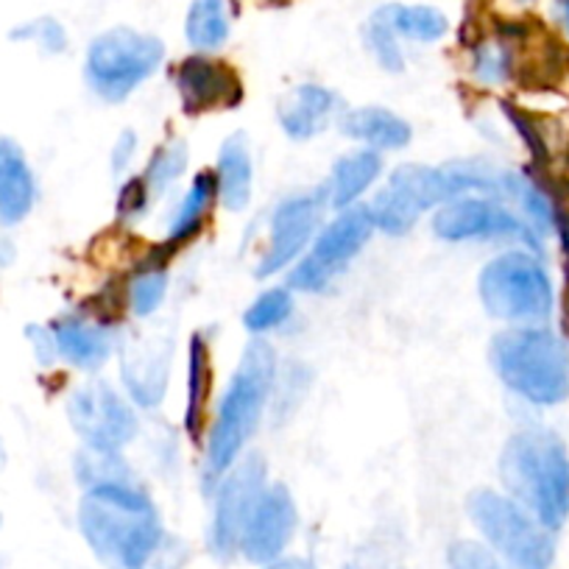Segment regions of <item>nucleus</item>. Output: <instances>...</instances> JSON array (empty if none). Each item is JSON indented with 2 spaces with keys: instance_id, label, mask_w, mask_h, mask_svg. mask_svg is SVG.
Masks as SVG:
<instances>
[{
  "instance_id": "obj_1",
  "label": "nucleus",
  "mask_w": 569,
  "mask_h": 569,
  "mask_svg": "<svg viewBox=\"0 0 569 569\" xmlns=\"http://www.w3.org/2000/svg\"><path fill=\"white\" fill-rule=\"evenodd\" d=\"M81 539L109 569H146L166 547V525L154 500L131 478L84 486L79 513Z\"/></svg>"
},
{
  "instance_id": "obj_2",
  "label": "nucleus",
  "mask_w": 569,
  "mask_h": 569,
  "mask_svg": "<svg viewBox=\"0 0 569 569\" xmlns=\"http://www.w3.org/2000/svg\"><path fill=\"white\" fill-rule=\"evenodd\" d=\"M508 179L511 171L478 160L450 166H399L369 204V216L375 229L402 238L427 210L463 196L486 193L489 199H506Z\"/></svg>"
},
{
  "instance_id": "obj_3",
  "label": "nucleus",
  "mask_w": 569,
  "mask_h": 569,
  "mask_svg": "<svg viewBox=\"0 0 569 569\" xmlns=\"http://www.w3.org/2000/svg\"><path fill=\"white\" fill-rule=\"evenodd\" d=\"M277 380V355L266 341H251L218 402V413L207 433L204 489L216 491L223 475L238 463L240 450L260 427L262 408Z\"/></svg>"
},
{
  "instance_id": "obj_4",
  "label": "nucleus",
  "mask_w": 569,
  "mask_h": 569,
  "mask_svg": "<svg viewBox=\"0 0 569 569\" xmlns=\"http://www.w3.org/2000/svg\"><path fill=\"white\" fill-rule=\"evenodd\" d=\"M500 480L508 497L558 533L569 522V450L550 430H522L500 452Z\"/></svg>"
},
{
  "instance_id": "obj_5",
  "label": "nucleus",
  "mask_w": 569,
  "mask_h": 569,
  "mask_svg": "<svg viewBox=\"0 0 569 569\" xmlns=\"http://www.w3.org/2000/svg\"><path fill=\"white\" fill-rule=\"evenodd\" d=\"M491 369L525 402L552 408L569 399V349L547 327H513L491 338Z\"/></svg>"
},
{
  "instance_id": "obj_6",
  "label": "nucleus",
  "mask_w": 569,
  "mask_h": 569,
  "mask_svg": "<svg viewBox=\"0 0 569 569\" xmlns=\"http://www.w3.org/2000/svg\"><path fill=\"white\" fill-rule=\"evenodd\" d=\"M467 513L480 533V541L511 569L556 567V533L508 495L495 489L472 491L467 500Z\"/></svg>"
},
{
  "instance_id": "obj_7",
  "label": "nucleus",
  "mask_w": 569,
  "mask_h": 569,
  "mask_svg": "<svg viewBox=\"0 0 569 569\" xmlns=\"http://www.w3.org/2000/svg\"><path fill=\"white\" fill-rule=\"evenodd\" d=\"M486 313L502 321H545L556 308V288L545 262L533 251H506L486 262L478 277Z\"/></svg>"
},
{
  "instance_id": "obj_8",
  "label": "nucleus",
  "mask_w": 569,
  "mask_h": 569,
  "mask_svg": "<svg viewBox=\"0 0 569 569\" xmlns=\"http://www.w3.org/2000/svg\"><path fill=\"white\" fill-rule=\"evenodd\" d=\"M166 62L160 37L134 29H109L87 48L84 79L101 101L120 103Z\"/></svg>"
},
{
  "instance_id": "obj_9",
  "label": "nucleus",
  "mask_w": 569,
  "mask_h": 569,
  "mask_svg": "<svg viewBox=\"0 0 569 569\" xmlns=\"http://www.w3.org/2000/svg\"><path fill=\"white\" fill-rule=\"evenodd\" d=\"M371 232H375V221L369 216V207H347L338 212L330 227L321 229L319 238L313 240L310 254L293 268L291 279H288L291 291H325L327 284L363 251Z\"/></svg>"
},
{
  "instance_id": "obj_10",
  "label": "nucleus",
  "mask_w": 569,
  "mask_h": 569,
  "mask_svg": "<svg viewBox=\"0 0 569 569\" xmlns=\"http://www.w3.org/2000/svg\"><path fill=\"white\" fill-rule=\"evenodd\" d=\"M266 486V463L260 456H246L216 486V508L207 530V547L216 561L232 563L240 558V533Z\"/></svg>"
},
{
  "instance_id": "obj_11",
  "label": "nucleus",
  "mask_w": 569,
  "mask_h": 569,
  "mask_svg": "<svg viewBox=\"0 0 569 569\" xmlns=\"http://www.w3.org/2000/svg\"><path fill=\"white\" fill-rule=\"evenodd\" d=\"M68 416L79 439L103 456H118L140 433L137 413L107 382L76 388L68 399Z\"/></svg>"
},
{
  "instance_id": "obj_12",
  "label": "nucleus",
  "mask_w": 569,
  "mask_h": 569,
  "mask_svg": "<svg viewBox=\"0 0 569 569\" xmlns=\"http://www.w3.org/2000/svg\"><path fill=\"white\" fill-rule=\"evenodd\" d=\"M436 238L447 240V243H467V240H517V243L528 246L530 251L541 249V234L517 216L489 196H463V199L450 201L441 207L433 218Z\"/></svg>"
},
{
  "instance_id": "obj_13",
  "label": "nucleus",
  "mask_w": 569,
  "mask_h": 569,
  "mask_svg": "<svg viewBox=\"0 0 569 569\" xmlns=\"http://www.w3.org/2000/svg\"><path fill=\"white\" fill-rule=\"evenodd\" d=\"M299 528L293 495L282 483L262 489L240 533V558L251 567H266L288 552Z\"/></svg>"
},
{
  "instance_id": "obj_14",
  "label": "nucleus",
  "mask_w": 569,
  "mask_h": 569,
  "mask_svg": "<svg viewBox=\"0 0 569 569\" xmlns=\"http://www.w3.org/2000/svg\"><path fill=\"white\" fill-rule=\"evenodd\" d=\"M321 207L325 204H321L319 193H302L284 199L273 210L271 229H268V249L260 257V266L254 271L257 277H273L302 254L305 246L313 240L316 227H319Z\"/></svg>"
},
{
  "instance_id": "obj_15",
  "label": "nucleus",
  "mask_w": 569,
  "mask_h": 569,
  "mask_svg": "<svg viewBox=\"0 0 569 569\" xmlns=\"http://www.w3.org/2000/svg\"><path fill=\"white\" fill-rule=\"evenodd\" d=\"M177 90L184 112L201 114L212 109H232L243 98V84L232 68L210 57H190L177 68Z\"/></svg>"
},
{
  "instance_id": "obj_16",
  "label": "nucleus",
  "mask_w": 569,
  "mask_h": 569,
  "mask_svg": "<svg viewBox=\"0 0 569 569\" xmlns=\"http://www.w3.org/2000/svg\"><path fill=\"white\" fill-rule=\"evenodd\" d=\"M338 114V96L321 84H299L279 101V126L291 140H313Z\"/></svg>"
},
{
  "instance_id": "obj_17",
  "label": "nucleus",
  "mask_w": 569,
  "mask_h": 569,
  "mask_svg": "<svg viewBox=\"0 0 569 569\" xmlns=\"http://www.w3.org/2000/svg\"><path fill=\"white\" fill-rule=\"evenodd\" d=\"M168 347L157 349L154 343H134L123 349V386L129 397L142 408H157L168 391Z\"/></svg>"
},
{
  "instance_id": "obj_18",
  "label": "nucleus",
  "mask_w": 569,
  "mask_h": 569,
  "mask_svg": "<svg viewBox=\"0 0 569 569\" xmlns=\"http://www.w3.org/2000/svg\"><path fill=\"white\" fill-rule=\"evenodd\" d=\"M53 349L62 355L68 363H73L76 369L96 371L107 363V358L112 355V332L103 325L96 321H87L81 316H64L53 325L51 330Z\"/></svg>"
},
{
  "instance_id": "obj_19",
  "label": "nucleus",
  "mask_w": 569,
  "mask_h": 569,
  "mask_svg": "<svg viewBox=\"0 0 569 569\" xmlns=\"http://www.w3.org/2000/svg\"><path fill=\"white\" fill-rule=\"evenodd\" d=\"M380 171L382 160L377 151H352L332 166L330 177L316 193H319L321 204L330 207V210H347L380 179Z\"/></svg>"
},
{
  "instance_id": "obj_20",
  "label": "nucleus",
  "mask_w": 569,
  "mask_h": 569,
  "mask_svg": "<svg viewBox=\"0 0 569 569\" xmlns=\"http://www.w3.org/2000/svg\"><path fill=\"white\" fill-rule=\"evenodd\" d=\"M37 182L18 142L0 140V223L14 227L31 212Z\"/></svg>"
},
{
  "instance_id": "obj_21",
  "label": "nucleus",
  "mask_w": 569,
  "mask_h": 569,
  "mask_svg": "<svg viewBox=\"0 0 569 569\" xmlns=\"http://www.w3.org/2000/svg\"><path fill=\"white\" fill-rule=\"evenodd\" d=\"M338 126H341L343 134L363 142L366 149L371 151H399L413 137L408 120L382 107L349 109V112L341 114Z\"/></svg>"
},
{
  "instance_id": "obj_22",
  "label": "nucleus",
  "mask_w": 569,
  "mask_h": 569,
  "mask_svg": "<svg viewBox=\"0 0 569 569\" xmlns=\"http://www.w3.org/2000/svg\"><path fill=\"white\" fill-rule=\"evenodd\" d=\"M216 184L223 210L243 212L251 204L254 166H251V151L243 134H232L223 140L221 151H218Z\"/></svg>"
},
{
  "instance_id": "obj_23",
  "label": "nucleus",
  "mask_w": 569,
  "mask_h": 569,
  "mask_svg": "<svg viewBox=\"0 0 569 569\" xmlns=\"http://www.w3.org/2000/svg\"><path fill=\"white\" fill-rule=\"evenodd\" d=\"M216 199H218L216 173L210 171L196 173L188 193H184L182 201H179V210L173 212L171 218V227H168V234H166V251L182 249L184 243H190V240L204 229L207 216H210Z\"/></svg>"
},
{
  "instance_id": "obj_24",
  "label": "nucleus",
  "mask_w": 569,
  "mask_h": 569,
  "mask_svg": "<svg viewBox=\"0 0 569 569\" xmlns=\"http://www.w3.org/2000/svg\"><path fill=\"white\" fill-rule=\"evenodd\" d=\"M210 347L201 336L190 338V358H188V399H184V430L190 439H199L201 425H204L207 399H210Z\"/></svg>"
},
{
  "instance_id": "obj_25",
  "label": "nucleus",
  "mask_w": 569,
  "mask_h": 569,
  "mask_svg": "<svg viewBox=\"0 0 569 569\" xmlns=\"http://www.w3.org/2000/svg\"><path fill=\"white\" fill-rule=\"evenodd\" d=\"M184 37L201 53L218 51L229 40L227 0H193L184 20Z\"/></svg>"
},
{
  "instance_id": "obj_26",
  "label": "nucleus",
  "mask_w": 569,
  "mask_h": 569,
  "mask_svg": "<svg viewBox=\"0 0 569 569\" xmlns=\"http://www.w3.org/2000/svg\"><path fill=\"white\" fill-rule=\"evenodd\" d=\"M377 14L391 26L393 34L413 42H436L450 31L445 12H439L433 7H402V3H391V7L377 9Z\"/></svg>"
},
{
  "instance_id": "obj_27",
  "label": "nucleus",
  "mask_w": 569,
  "mask_h": 569,
  "mask_svg": "<svg viewBox=\"0 0 569 569\" xmlns=\"http://www.w3.org/2000/svg\"><path fill=\"white\" fill-rule=\"evenodd\" d=\"M188 160L190 154H188V142L184 140H168L166 146L157 149V154L151 157L149 166H146V171H142L140 177L142 188H146V193L151 196V201L168 193V188H171V184L184 173Z\"/></svg>"
},
{
  "instance_id": "obj_28",
  "label": "nucleus",
  "mask_w": 569,
  "mask_h": 569,
  "mask_svg": "<svg viewBox=\"0 0 569 569\" xmlns=\"http://www.w3.org/2000/svg\"><path fill=\"white\" fill-rule=\"evenodd\" d=\"M293 313V297L291 288H271V291H262L254 302L249 305V310L243 313L246 330L262 336L268 330H277L279 325L291 319Z\"/></svg>"
},
{
  "instance_id": "obj_29",
  "label": "nucleus",
  "mask_w": 569,
  "mask_h": 569,
  "mask_svg": "<svg viewBox=\"0 0 569 569\" xmlns=\"http://www.w3.org/2000/svg\"><path fill=\"white\" fill-rule=\"evenodd\" d=\"M168 293V271L162 266L142 268L129 282V310L137 319L157 313L160 305L166 302Z\"/></svg>"
},
{
  "instance_id": "obj_30",
  "label": "nucleus",
  "mask_w": 569,
  "mask_h": 569,
  "mask_svg": "<svg viewBox=\"0 0 569 569\" xmlns=\"http://www.w3.org/2000/svg\"><path fill=\"white\" fill-rule=\"evenodd\" d=\"M366 42H369L371 53L380 62V68L391 70V73H399L405 68L402 48H399V37L393 34L391 26L380 18V14H371L369 26H366Z\"/></svg>"
},
{
  "instance_id": "obj_31",
  "label": "nucleus",
  "mask_w": 569,
  "mask_h": 569,
  "mask_svg": "<svg viewBox=\"0 0 569 569\" xmlns=\"http://www.w3.org/2000/svg\"><path fill=\"white\" fill-rule=\"evenodd\" d=\"M447 567L450 569H511L495 550L478 539H458L447 550Z\"/></svg>"
},
{
  "instance_id": "obj_32",
  "label": "nucleus",
  "mask_w": 569,
  "mask_h": 569,
  "mask_svg": "<svg viewBox=\"0 0 569 569\" xmlns=\"http://www.w3.org/2000/svg\"><path fill=\"white\" fill-rule=\"evenodd\" d=\"M472 70L475 79H478L480 84L497 87L511 76V57H508L506 48L497 46V42H483V46L475 51Z\"/></svg>"
},
{
  "instance_id": "obj_33",
  "label": "nucleus",
  "mask_w": 569,
  "mask_h": 569,
  "mask_svg": "<svg viewBox=\"0 0 569 569\" xmlns=\"http://www.w3.org/2000/svg\"><path fill=\"white\" fill-rule=\"evenodd\" d=\"M12 37L23 42H37V46L48 53H62L64 48H68V34H64L62 23H57L53 18L31 20V23L14 29Z\"/></svg>"
},
{
  "instance_id": "obj_34",
  "label": "nucleus",
  "mask_w": 569,
  "mask_h": 569,
  "mask_svg": "<svg viewBox=\"0 0 569 569\" xmlns=\"http://www.w3.org/2000/svg\"><path fill=\"white\" fill-rule=\"evenodd\" d=\"M134 151H137V134L134 131L126 129L123 134L118 137V142H114V151H112V168L114 171H126L129 168V162L134 160Z\"/></svg>"
},
{
  "instance_id": "obj_35",
  "label": "nucleus",
  "mask_w": 569,
  "mask_h": 569,
  "mask_svg": "<svg viewBox=\"0 0 569 569\" xmlns=\"http://www.w3.org/2000/svg\"><path fill=\"white\" fill-rule=\"evenodd\" d=\"M257 569H319L316 567L310 558H302V556H282L277 558V561L266 563V567H257Z\"/></svg>"
},
{
  "instance_id": "obj_36",
  "label": "nucleus",
  "mask_w": 569,
  "mask_h": 569,
  "mask_svg": "<svg viewBox=\"0 0 569 569\" xmlns=\"http://www.w3.org/2000/svg\"><path fill=\"white\" fill-rule=\"evenodd\" d=\"M146 569H166V567H146Z\"/></svg>"
}]
</instances>
